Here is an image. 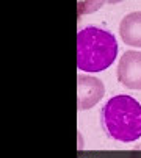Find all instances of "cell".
I'll list each match as a JSON object with an SVG mask.
<instances>
[{"instance_id": "6da1fadb", "label": "cell", "mask_w": 141, "mask_h": 158, "mask_svg": "<svg viewBox=\"0 0 141 158\" xmlns=\"http://www.w3.org/2000/svg\"><path fill=\"white\" fill-rule=\"evenodd\" d=\"M107 135L119 143H133L141 138V103L127 94H118L107 100L100 113Z\"/></svg>"}, {"instance_id": "7a4b0ae2", "label": "cell", "mask_w": 141, "mask_h": 158, "mask_svg": "<svg viewBox=\"0 0 141 158\" xmlns=\"http://www.w3.org/2000/svg\"><path fill=\"white\" fill-rule=\"evenodd\" d=\"M118 58V41L99 27H85L77 33V67L82 72H102Z\"/></svg>"}, {"instance_id": "3957f363", "label": "cell", "mask_w": 141, "mask_h": 158, "mask_svg": "<svg viewBox=\"0 0 141 158\" xmlns=\"http://www.w3.org/2000/svg\"><path fill=\"white\" fill-rule=\"evenodd\" d=\"M116 77L122 86L141 91V52L127 50L118 63Z\"/></svg>"}, {"instance_id": "277c9868", "label": "cell", "mask_w": 141, "mask_h": 158, "mask_svg": "<svg viewBox=\"0 0 141 158\" xmlns=\"http://www.w3.org/2000/svg\"><path fill=\"white\" fill-rule=\"evenodd\" d=\"M77 108L80 111L89 110L94 105H97L102 97L105 96V86L102 80L91 77V75H79L77 77Z\"/></svg>"}, {"instance_id": "5b68a950", "label": "cell", "mask_w": 141, "mask_h": 158, "mask_svg": "<svg viewBox=\"0 0 141 158\" xmlns=\"http://www.w3.org/2000/svg\"><path fill=\"white\" fill-rule=\"evenodd\" d=\"M119 36L126 46L141 49V11L129 13L119 24Z\"/></svg>"}]
</instances>
